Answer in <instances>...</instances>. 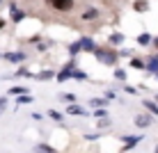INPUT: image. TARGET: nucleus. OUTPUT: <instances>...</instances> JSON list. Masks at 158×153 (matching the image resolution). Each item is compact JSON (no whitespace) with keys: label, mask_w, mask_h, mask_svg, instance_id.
<instances>
[{"label":"nucleus","mask_w":158,"mask_h":153,"mask_svg":"<svg viewBox=\"0 0 158 153\" xmlns=\"http://www.w3.org/2000/svg\"><path fill=\"white\" fill-rule=\"evenodd\" d=\"M94 55H96V59H99L101 64H110V66H112V64L117 62L119 53H117V50H101V48H96Z\"/></svg>","instance_id":"f257e3e1"},{"label":"nucleus","mask_w":158,"mask_h":153,"mask_svg":"<svg viewBox=\"0 0 158 153\" xmlns=\"http://www.w3.org/2000/svg\"><path fill=\"white\" fill-rule=\"evenodd\" d=\"M48 5H51L53 9H57V12H69V9L73 7V0H46Z\"/></svg>","instance_id":"f03ea898"},{"label":"nucleus","mask_w":158,"mask_h":153,"mask_svg":"<svg viewBox=\"0 0 158 153\" xmlns=\"http://www.w3.org/2000/svg\"><path fill=\"white\" fill-rule=\"evenodd\" d=\"M154 123V114H138V117H135V126H138V128H149V126Z\"/></svg>","instance_id":"7ed1b4c3"},{"label":"nucleus","mask_w":158,"mask_h":153,"mask_svg":"<svg viewBox=\"0 0 158 153\" xmlns=\"http://www.w3.org/2000/svg\"><path fill=\"white\" fill-rule=\"evenodd\" d=\"M9 18H12L14 23H21V21L25 18V12L21 7H16V5H12V7H9Z\"/></svg>","instance_id":"20e7f679"},{"label":"nucleus","mask_w":158,"mask_h":153,"mask_svg":"<svg viewBox=\"0 0 158 153\" xmlns=\"http://www.w3.org/2000/svg\"><path fill=\"white\" fill-rule=\"evenodd\" d=\"M124 151H131V149H135L138 146V142H142V137L140 135H135V137H124Z\"/></svg>","instance_id":"39448f33"},{"label":"nucleus","mask_w":158,"mask_h":153,"mask_svg":"<svg viewBox=\"0 0 158 153\" xmlns=\"http://www.w3.org/2000/svg\"><path fill=\"white\" fill-rule=\"evenodd\" d=\"M144 69L149 71V73H156V71H158V55H151L149 59H147V62H144Z\"/></svg>","instance_id":"423d86ee"},{"label":"nucleus","mask_w":158,"mask_h":153,"mask_svg":"<svg viewBox=\"0 0 158 153\" xmlns=\"http://www.w3.org/2000/svg\"><path fill=\"white\" fill-rule=\"evenodd\" d=\"M99 18V9L96 7H87L83 12V21H96Z\"/></svg>","instance_id":"0eeeda50"},{"label":"nucleus","mask_w":158,"mask_h":153,"mask_svg":"<svg viewBox=\"0 0 158 153\" xmlns=\"http://www.w3.org/2000/svg\"><path fill=\"white\" fill-rule=\"evenodd\" d=\"M80 41H83V50H87V53H94L96 50L94 39H89V37H80Z\"/></svg>","instance_id":"6e6552de"},{"label":"nucleus","mask_w":158,"mask_h":153,"mask_svg":"<svg viewBox=\"0 0 158 153\" xmlns=\"http://www.w3.org/2000/svg\"><path fill=\"white\" fill-rule=\"evenodd\" d=\"M80 50H83V41H80V39H78V41H73L71 46H69V55H71V57H76Z\"/></svg>","instance_id":"1a4fd4ad"},{"label":"nucleus","mask_w":158,"mask_h":153,"mask_svg":"<svg viewBox=\"0 0 158 153\" xmlns=\"http://www.w3.org/2000/svg\"><path fill=\"white\" fill-rule=\"evenodd\" d=\"M5 59H9V62H23L25 59V53H7V55H2Z\"/></svg>","instance_id":"9d476101"},{"label":"nucleus","mask_w":158,"mask_h":153,"mask_svg":"<svg viewBox=\"0 0 158 153\" xmlns=\"http://www.w3.org/2000/svg\"><path fill=\"white\" fill-rule=\"evenodd\" d=\"M142 105H144L151 114H154V117H158V101H144Z\"/></svg>","instance_id":"9b49d317"},{"label":"nucleus","mask_w":158,"mask_h":153,"mask_svg":"<svg viewBox=\"0 0 158 153\" xmlns=\"http://www.w3.org/2000/svg\"><path fill=\"white\" fill-rule=\"evenodd\" d=\"M89 105L94 107V110H96V107H106L108 105V98L106 96H103V98H89Z\"/></svg>","instance_id":"f8f14e48"},{"label":"nucleus","mask_w":158,"mask_h":153,"mask_svg":"<svg viewBox=\"0 0 158 153\" xmlns=\"http://www.w3.org/2000/svg\"><path fill=\"white\" fill-rule=\"evenodd\" d=\"M71 71H73V69H69V66H64V69H62V71H60V73L55 75V78L60 80V83H64V80H69V78H71Z\"/></svg>","instance_id":"ddd939ff"},{"label":"nucleus","mask_w":158,"mask_h":153,"mask_svg":"<svg viewBox=\"0 0 158 153\" xmlns=\"http://www.w3.org/2000/svg\"><path fill=\"white\" fill-rule=\"evenodd\" d=\"M67 114H80V117H85L87 110H83V107H78V105H69L67 107Z\"/></svg>","instance_id":"4468645a"},{"label":"nucleus","mask_w":158,"mask_h":153,"mask_svg":"<svg viewBox=\"0 0 158 153\" xmlns=\"http://www.w3.org/2000/svg\"><path fill=\"white\" fill-rule=\"evenodd\" d=\"M28 103H32V96H30V94H19L16 105H28Z\"/></svg>","instance_id":"2eb2a0df"},{"label":"nucleus","mask_w":158,"mask_h":153,"mask_svg":"<svg viewBox=\"0 0 158 153\" xmlns=\"http://www.w3.org/2000/svg\"><path fill=\"white\" fill-rule=\"evenodd\" d=\"M32 75H35V73H32ZM53 75H55V71H41V73H37L35 78L37 80H51Z\"/></svg>","instance_id":"dca6fc26"},{"label":"nucleus","mask_w":158,"mask_h":153,"mask_svg":"<svg viewBox=\"0 0 158 153\" xmlns=\"http://www.w3.org/2000/svg\"><path fill=\"white\" fill-rule=\"evenodd\" d=\"M7 94H12V96H19V94H28V87H9V91Z\"/></svg>","instance_id":"f3484780"},{"label":"nucleus","mask_w":158,"mask_h":153,"mask_svg":"<svg viewBox=\"0 0 158 153\" xmlns=\"http://www.w3.org/2000/svg\"><path fill=\"white\" fill-rule=\"evenodd\" d=\"M108 41H110L112 46H119V43L124 41V34H122V32H117V34H110V39H108Z\"/></svg>","instance_id":"a211bd4d"},{"label":"nucleus","mask_w":158,"mask_h":153,"mask_svg":"<svg viewBox=\"0 0 158 153\" xmlns=\"http://www.w3.org/2000/svg\"><path fill=\"white\" fill-rule=\"evenodd\" d=\"M151 41H154V39H151V34H147V32H144V34H140V37H138V43H140V46H149Z\"/></svg>","instance_id":"6ab92c4d"},{"label":"nucleus","mask_w":158,"mask_h":153,"mask_svg":"<svg viewBox=\"0 0 158 153\" xmlns=\"http://www.w3.org/2000/svg\"><path fill=\"white\" fill-rule=\"evenodd\" d=\"M35 151H41V153H55V149H53V146H48V144H37Z\"/></svg>","instance_id":"aec40b11"},{"label":"nucleus","mask_w":158,"mask_h":153,"mask_svg":"<svg viewBox=\"0 0 158 153\" xmlns=\"http://www.w3.org/2000/svg\"><path fill=\"white\" fill-rule=\"evenodd\" d=\"M96 126H99V128H110V117H101Z\"/></svg>","instance_id":"412c9836"},{"label":"nucleus","mask_w":158,"mask_h":153,"mask_svg":"<svg viewBox=\"0 0 158 153\" xmlns=\"http://www.w3.org/2000/svg\"><path fill=\"white\" fill-rule=\"evenodd\" d=\"M131 66H133V69H144V62L138 59V57H133V59H131Z\"/></svg>","instance_id":"4be33fe9"},{"label":"nucleus","mask_w":158,"mask_h":153,"mask_svg":"<svg viewBox=\"0 0 158 153\" xmlns=\"http://www.w3.org/2000/svg\"><path fill=\"white\" fill-rule=\"evenodd\" d=\"M71 78H76V80H85L87 75L83 73V71H76V69H73V71H71Z\"/></svg>","instance_id":"5701e85b"},{"label":"nucleus","mask_w":158,"mask_h":153,"mask_svg":"<svg viewBox=\"0 0 158 153\" xmlns=\"http://www.w3.org/2000/svg\"><path fill=\"white\" fill-rule=\"evenodd\" d=\"M115 78H117V80H126V71H124V69H117V71H115Z\"/></svg>","instance_id":"b1692460"},{"label":"nucleus","mask_w":158,"mask_h":153,"mask_svg":"<svg viewBox=\"0 0 158 153\" xmlns=\"http://www.w3.org/2000/svg\"><path fill=\"white\" fill-rule=\"evenodd\" d=\"M60 98H62L64 103H73V101H76V96H73V94H62Z\"/></svg>","instance_id":"393cba45"},{"label":"nucleus","mask_w":158,"mask_h":153,"mask_svg":"<svg viewBox=\"0 0 158 153\" xmlns=\"http://www.w3.org/2000/svg\"><path fill=\"white\" fill-rule=\"evenodd\" d=\"M106 114H108V112H106V107H96L94 117H96V119H101V117H106Z\"/></svg>","instance_id":"a878e982"},{"label":"nucleus","mask_w":158,"mask_h":153,"mask_svg":"<svg viewBox=\"0 0 158 153\" xmlns=\"http://www.w3.org/2000/svg\"><path fill=\"white\" fill-rule=\"evenodd\" d=\"M48 117H51V119H55V121H62V114L55 112V110H51V112H48Z\"/></svg>","instance_id":"bb28decb"},{"label":"nucleus","mask_w":158,"mask_h":153,"mask_svg":"<svg viewBox=\"0 0 158 153\" xmlns=\"http://www.w3.org/2000/svg\"><path fill=\"white\" fill-rule=\"evenodd\" d=\"M5 105H7V98H0V117L5 114Z\"/></svg>","instance_id":"cd10ccee"},{"label":"nucleus","mask_w":158,"mask_h":153,"mask_svg":"<svg viewBox=\"0 0 158 153\" xmlns=\"http://www.w3.org/2000/svg\"><path fill=\"white\" fill-rule=\"evenodd\" d=\"M135 9H138V12H144V9H147V2H135Z\"/></svg>","instance_id":"c85d7f7f"},{"label":"nucleus","mask_w":158,"mask_h":153,"mask_svg":"<svg viewBox=\"0 0 158 153\" xmlns=\"http://www.w3.org/2000/svg\"><path fill=\"white\" fill-rule=\"evenodd\" d=\"M16 75H32V73L28 69H19V71H16Z\"/></svg>","instance_id":"c756f323"},{"label":"nucleus","mask_w":158,"mask_h":153,"mask_svg":"<svg viewBox=\"0 0 158 153\" xmlns=\"http://www.w3.org/2000/svg\"><path fill=\"white\" fill-rule=\"evenodd\" d=\"M124 89H126V94H135V87H128V85H124Z\"/></svg>","instance_id":"7c9ffc66"},{"label":"nucleus","mask_w":158,"mask_h":153,"mask_svg":"<svg viewBox=\"0 0 158 153\" xmlns=\"http://www.w3.org/2000/svg\"><path fill=\"white\" fill-rule=\"evenodd\" d=\"M151 43H154V46L158 48V37H156V39H154V41H151Z\"/></svg>","instance_id":"2f4dec72"},{"label":"nucleus","mask_w":158,"mask_h":153,"mask_svg":"<svg viewBox=\"0 0 158 153\" xmlns=\"http://www.w3.org/2000/svg\"><path fill=\"white\" fill-rule=\"evenodd\" d=\"M2 28H5V21H2V18H0V30H2Z\"/></svg>","instance_id":"473e14b6"},{"label":"nucleus","mask_w":158,"mask_h":153,"mask_svg":"<svg viewBox=\"0 0 158 153\" xmlns=\"http://www.w3.org/2000/svg\"><path fill=\"white\" fill-rule=\"evenodd\" d=\"M154 75H156V78H158V71H156V73H154Z\"/></svg>","instance_id":"72a5a7b5"},{"label":"nucleus","mask_w":158,"mask_h":153,"mask_svg":"<svg viewBox=\"0 0 158 153\" xmlns=\"http://www.w3.org/2000/svg\"><path fill=\"white\" fill-rule=\"evenodd\" d=\"M156 101H158V96H156Z\"/></svg>","instance_id":"f704fd0d"}]
</instances>
